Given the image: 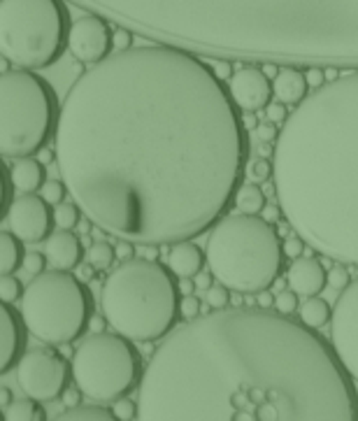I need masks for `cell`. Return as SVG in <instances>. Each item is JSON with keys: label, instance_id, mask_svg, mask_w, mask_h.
<instances>
[{"label": "cell", "instance_id": "obj_13", "mask_svg": "<svg viewBox=\"0 0 358 421\" xmlns=\"http://www.w3.org/2000/svg\"><path fill=\"white\" fill-rule=\"evenodd\" d=\"M5 222L10 226V231L21 237L26 244L33 242H44L51 235L54 228V209L51 203H47L38 194H21L14 198L12 207L7 209Z\"/></svg>", "mask_w": 358, "mask_h": 421}, {"label": "cell", "instance_id": "obj_16", "mask_svg": "<svg viewBox=\"0 0 358 421\" xmlns=\"http://www.w3.org/2000/svg\"><path fill=\"white\" fill-rule=\"evenodd\" d=\"M287 279H289V289L296 291L298 296L312 298L319 296L326 289L328 272L314 256H300V259H293V263L289 265Z\"/></svg>", "mask_w": 358, "mask_h": 421}, {"label": "cell", "instance_id": "obj_55", "mask_svg": "<svg viewBox=\"0 0 358 421\" xmlns=\"http://www.w3.org/2000/svg\"><path fill=\"white\" fill-rule=\"evenodd\" d=\"M96 272H98V270L89 263V265H84V268H79V277H81V279H91V277H96Z\"/></svg>", "mask_w": 358, "mask_h": 421}, {"label": "cell", "instance_id": "obj_14", "mask_svg": "<svg viewBox=\"0 0 358 421\" xmlns=\"http://www.w3.org/2000/svg\"><path fill=\"white\" fill-rule=\"evenodd\" d=\"M228 89H231V96L242 112H261L263 107L270 105L274 96L270 77L265 75L263 68L256 66L237 68L228 81Z\"/></svg>", "mask_w": 358, "mask_h": 421}, {"label": "cell", "instance_id": "obj_41", "mask_svg": "<svg viewBox=\"0 0 358 421\" xmlns=\"http://www.w3.org/2000/svg\"><path fill=\"white\" fill-rule=\"evenodd\" d=\"M307 84H309V89H321L328 81V77H326V70L321 68V66H312V68H307Z\"/></svg>", "mask_w": 358, "mask_h": 421}, {"label": "cell", "instance_id": "obj_46", "mask_svg": "<svg viewBox=\"0 0 358 421\" xmlns=\"http://www.w3.org/2000/svg\"><path fill=\"white\" fill-rule=\"evenodd\" d=\"M107 324H109V322H107L105 314H103V317H96V314H94V317H91L89 331H91V333H103L105 328H107Z\"/></svg>", "mask_w": 358, "mask_h": 421}, {"label": "cell", "instance_id": "obj_34", "mask_svg": "<svg viewBox=\"0 0 358 421\" xmlns=\"http://www.w3.org/2000/svg\"><path fill=\"white\" fill-rule=\"evenodd\" d=\"M249 177L254 179V182H268L272 175H274V166H272V161H268V159H256V161H252L249 163Z\"/></svg>", "mask_w": 358, "mask_h": 421}, {"label": "cell", "instance_id": "obj_5", "mask_svg": "<svg viewBox=\"0 0 358 421\" xmlns=\"http://www.w3.org/2000/svg\"><path fill=\"white\" fill-rule=\"evenodd\" d=\"M287 252L277 226L263 214H226L207 237V265L237 294H261L282 277Z\"/></svg>", "mask_w": 358, "mask_h": 421}, {"label": "cell", "instance_id": "obj_48", "mask_svg": "<svg viewBox=\"0 0 358 421\" xmlns=\"http://www.w3.org/2000/svg\"><path fill=\"white\" fill-rule=\"evenodd\" d=\"M265 219H268V222H277V219H279V214H282V207L279 205H265V209H263V212H261Z\"/></svg>", "mask_w": 358, "mask_h": 421}, {"label": "cell", "instance_id": "obj_31", "mask_svg": "<svg viewBox=\"0 0 358 421\" xmlns=\"http://www.w3.org/2000/svg\"><path fill=\"white\" fill-rule=\"evenodd\" d=\"M112 410H114L116 419H121V421H133V419H137V412H140L137 402H133L128 396L112 400Z\"/></svg>", "mask_w": 358, "mask_h": 421}, {"label": "cell", "instance_id": "obj_37", "mask_svg": "<svg viewBox=\"0 0 358 421\" xmlns=\"http://www.w3.org/2000/svg\"><path fill=\"white\" fill-rule=\"evenodd\" d=\"M203 312V305H200V300L191 294V296H182V317L187 319H196Z\"/></svg>", "mask_w": 358, "mask_h": 421}, {"label": "cell", "instance_id": "obj_2", "mask_svg": "<svg viewBox=\"0 0 358 421\" xmlns=\"http://www.w3.org/2000/svg\"><path fill=\"white\" fill-rule=\"evenodd\" d=\"M142 421H358L333 342L272 307H222L159 345L137 387Z\"/></svg>", "mask_w": 358, "mask_h": 421}, {"label": "cell", "instance_id": "obj_26", "mask_svg": "<svg viewBox=\"0 0 358 421\" xmlns=\"http://www.w3.org/2000/svg\"><path fill=\"white\" fill-rule=\"evenodd\" d=\"M116 259H119V256H116V247H112L107 240H96L94 244L89 247V252H86V261L94 265L98 272L109 270L114 265Z\"/></svg>", "mask_w": 358, "mask_h": 421}, {"label": "cell", "instance_id": "obj_58", "mask_svg": "<svg viewBox=\"0 0 358 421\" xmlns=\"http://www.w3.org/2000/svg\"><path fill=\"white\" fill-rule=\"evenodd\" d=\"M61 354H66V356H72L75 352L70 350V345H61Z\"/></svg>", "mask_w": 358, "mask_h": 421}, {"label": "cell", "instance_id": "obj_19", "mask_svg": "<svg viewBox=\"0 0 358 421\" xmlns=\"http://www.w3.org/2000/svg\"><path fill=\"white\" fill-rule=\"evenodd\" d=\"M274 98L284 105H298L302 98L309 94L307 75L296 66H284L279 75L272 79Z\"/></svg>", "mask_w": 358, "mask_h": 421}, {"label": "cell", "instance_id": "obj_29", "mask_svg": "<svg viewBox=\"0 0 358 421\" xmlns=\"http://www.w3.org/2000/svg\"><path fill=\"white\" fill-rule=\"evenodd\" d=\"M228 300H231V289H228L226 284H222V282L212 284L207 289V294H205V303L212 309L228 307Z\"/></svg>", "mask_w": 358, "mask_h": 421}, {"label": "cell", "instance_id": "obj_25", "mask_svg": "<svg viewBox=\"0 0 358 421\" xmlns=\"http://www.w3.org/2000/svg\"><path fill=\"white\" fill-rule=\"evenodd\" d=\"M112 419H116L114 410L112 407L107 410L103 405H77L56 417V421H112Z\"/></svg>", "mask_w": 358, "mask_h": 421}, {"label": "cell", "instance_id": "obj_22", "mask_svg": "<svg viewBox=\"0 0 358 421\" xmlns=\"http://www.w3.org/2000/svg\"><path fill=\"white\" fill-rule=\"evenodd\" d=\"M5 421H44L47 419V410L42 407V400H35L26 396L21 400H12L10 405L3 407Z\"/></svg>", "mask_w": 358, "mask_h": 421}, {"label": "cell", "instance_id": "obj_10", "mask_svg": "<svg viewBox=\"0 0 358 421\" xmlns=\"http://www.w3.org/2000/svg\"><path fill=\"white\" fill-rule=\"evenodd\" d=\"M72 377V363L59 350H31L16 363V384L35 400H56L68 389Z\"/></svg>", "mask_w": 358, "mask_h": 421}, {"label": "cell", "instance_id": "obj_8", "mask_svg": "<svg viewBox=\"0 0 358 421\" xmlns=\"http://www.w3.org/2000/svg\"><path fill=\"white\" fill-rule=\"evenodd\" d=\"M21 317L29 333L40 342L72 345L89 331L94 317V294L79 274L44 270L33 274L21 296Z\"/></svg>", "mask_w": 358, "mask_h": 421}, {"label": "cell", "instance_id": "obj_35", "mask_svg": "<svg viewBox=\"0 0 358 421\" xmlns=\"http://www.w3.org/2000/svg\"><path fill=\"white\" fill-rule=\"evenodd\" d=\"M274 309H279L284 314H293L298 309V294L293 289H284L274 296Z\"/></svg>", "mask_w": 358, "mask_h": 421}, {"label": "cell", "instance_id": "obj_57", "mask_svg": "<svg viewBox=\"0 0 358 421\" xmlns=\"http://www.w3.org/2000/svg\"><path fill=\"white\" fill-rule=\"evenodd\" d=\"M274 289H277V291H284V287H289V279H277V282H274V284H272Z\"/></svg>", "mask_w": 358, "mask_h": 421}, {"label": "cell", "instance_id": "obj_28", "mask_svg": "<svg viewBox=\"0 0 358 421\" xmlns=\"http://www.w3.org/2000/svg\"><path fill=\"white\" fill-rule=\"evenodd\" d=\"M24 287L21 282L14 277V274H5V277H0V298H3V303H12L14 300H19L24 296Z\"/></svg>", "mask_w": 358, "mask_h": 421}, {"label": "cell", "instance_id": "obj_18", "mask_svg": "<svg viewBox=\"0 0 358 421\" xmlns=\"http://www.w3.org/2000/svg\"><path fill=\"white\" fill-rule=\"evenodd\" d=\"M165 261H168V265L177 277H196L198 272H203L205 252L191 240L177 242L170 244V249L165 252Z\"/></svg>", "mask_w": 358, "mask_h": 421}, {"label": "cell", "instance_id": "obj_12", "mask_svg": "<svg viewBox=\"0 0 358 421\" xmlns=\"http://www.w3.org/2000/svg\"><path fill=\"white\" fill-rule=\"evenodd\" d=\"M68 51L84 66H96L114 51V31L100 14H84L72 21Z\"/></svg>", "mask_w": 358, "mask_h": 421}, {"label": "cell", "instance_id": "obj_47", "mask_svg": "<svg viewBox=\"0 0 358 421\" xmlns=\"http://www.w3.org/2000/svg\"><path fill=\"white\" fill-rule=\"evenodd\" d=\"M196 289L198 287H196L194 277H179V291H182V296H191Z\"/></svg>", "mask_w": 358, "mask_h": 421}, {"label": "cell", "instance_id": "obj_45", "mask_svg": "<svg viewBox=\"0 0 358 421\" xmlns=\"http://www.w3.org/2000/svg\"><path fill=\"white\" fill-rule=\"evenodd\" d=\"M214 70H217V75L219 77H233V66H231V61H226V59H219L217 63H214Z\"/></svg>", "mask_w": 358, "mask_h": 421}, {"label": "cell", "instance_id": "obj_15", "mask_svg": "<svg viewBox=\"0 0 358 421\" xmlns=\"http://www.w3.org/2000/svg\"><path fill=\"white\" fill-rule=\"evenodd\" d=\"M3 345H0V375H7L21 361L29 326H26L21 312L12 303H3Z\"/></svg>", "mask_w": 358, "mask_h": 421}, {"label": "cell", "instance_id": "obj_21", "mask_svg": "<svg viewBox=\"0 0 358 421\" xmlns=\"http://www.w3.org/2000/svg\"><path fill=\"white\" fill-rule=\"evenodd\" d=\"M24 240L16 237L12 231L0 233V277L5 274H14L19 268H24L26 252H24Z\"/></svg>", "mask_w": 358, "mask_h": 421}, {"label": "cell", "instance_id": "obj_4", "mask_svg": "<svg viewBox=\"0 0 358 421\" xmlns=\"http://www.w3.org/2000/svg\"><path fill=\"white\" fill-rule=\"evenodd\" d=\"M100 307L112 331L133 342H156L170 335L182 317L179 277L159 259H128L107 274Z\"/></svg>", "mask_w": 358, "mask_h": 421}, {"label": "cell", "instance_id": "obj_20", "mask_svg": "<svg viewBox=\"0 0 358 421\" xmlns=\"http://www.w3.org/2000/svg\"><path fill=\"white\" fill-rule=\"evenodd\" d=\"M10 168L14 187L19 194H38V189H42L44 182H47V166L35 157L16 159Z\"/></svg>", "mask_w": 358, "mask_h": 421}, {"label": "cell", "instance_id": "obj_17", "mask_svg": "<svg viewBox=\"0 0 358 421\" xmlns=\"http://www.w3.org/2000/svg\"><path fill=\"white\" fill-rule=\"evenodd\" d=\"M44 254L47 261L51 263V268L56 270H75L79 268L81 259H84V242L79 237L61 228L59 233H51L44 242Z\"/></svg>", "mask_w": 358, "mask_h": 421}, {"label": "cell", "instance_id": "obj_50", "mask_svg": "<svg viewBox=\"0 0 358 421\" xmlns=\"http://www.w3.org/2000/svg\"><path fill=\"white\" fill-rule=\"evenodd\" d=\"M242 122L247 126V131H256V128H259V119H256V112H242Z\"/></svg>", "mask_w": 358, "mask_h": 421}, {"label": "cell", "instance_id": "obj_42", "mask_svg": "<svg viewBox=\"0 0 358 421\" xmlns=\"http://www.w3.org/2000/svg\"><path fill=\"white\" fill-rule=\"evenodd\" d=\"M289 119V109H287V105L284 103H270L268 105V122H272V124H284Z\"/></svg>", "mask_w": 358, "mask_h": 421}, {"label": "cell", "instance_id": "obj_9", "mask_svg": "<svg viewBox=\"0 0 358 421\" xmlns=\"http://www.w3.org/2000/svg\"><path fill=\"white\" fill-rule=\"evenodd\" d=\"M72 380L84 396L112 402L140 387L144 377L142 354L121 333H91L70 356Z\"/></svg>", "mask_w": 358, "mask_h": 421}, {"label": "cell", "instance_id": "obj_23", "mask_svg": "<svg viewBox=\"0 0 358 421\" xmlns=\"http://www.w3.org/2000/svg\"><path fill=\"white\" fill-rule=\"evenodd\" d=\"M265 205H268V194H265L256 182H247V184H242L235 196V207L244 214H261Z\"/></svg>", "mask_w": 358, "mask_h": 421}, {"label": "cell", "instance_id": "obj_51", "mask_svg": "<svg viewBox=\"0 0 358 421\" xmlns=\"http://www.w3.org/2000/svg\"><path fill=\"white\" fill-rule=\"evenodd\" d=\"M212 279H214V277H209V274L198 272V274H196V287H198V289H209V287H212Z\"/></svg>", "mask_w": 358, "mask_h": 421}, {"label": "cell", "instance_id": "obj_44", "mask_svg": "<svg viewBox=\"0 0 358 421\" xmlns=\"http://www.w3.org/2000/svg\"><path fill=\"white\" fill-rule=\"evenodd\" d=\"M135 242H128V240H121L116 244V256L121 261H128V259H135Z\"/></svg>", "mask_w": 358, "mask_h": 421}, {"label": "cell", "instance_id": "obj_1", "mask_svg": "<svg viewBox=\"0 0 358 421\" xmlns=\"http://www.w3.org/2000/svg\"><path fill=\"white\" fill-rule=\"evenodd\" d=\"M249 159L242 109L200 54L112 51L63 98L56 163L98 231L135 244L205 235L235 205Z\"/></svg>", "mask_w": 358, "mask_h": 421}, {"label": "cell", "instance_id": "obj_6", "mask_svg": "<svg viewBox=\"0 0 358 421\" xmlns=\"http://www.w3.org/2000/svg\"><path fill=\"white\" fill-rule=\"evenodd\" d=\"M61 109L38 70L14 68L0 75V154L5 161L38 157L47 147Z\"/></svg>", "mask_w": 358, "mask_h": 421}, {"label": "cell", "instance_id": "obj_56", "mask_svg": "<svg viewBox=\"0 0 358 421\" xmlns=\"http://www.w3.org/2000/svg\"><path fill=\"white\" fill-rule=\"evenodd\" d=\"M326 77H328V81H330V79H335V77H339L337 68H333V66H330V68H326Z\"/></svg>", "mask_w": 358, "mask_h": 421}, {"label": "cell", "instance_id": "obj_24", "mask_svg": "<svg viewBox=\"0 0 358 421\" xmlns=\"http://www.w3.org/2000/svg\"><path fill=\"white\" fill-rule=\"evenodd\" d=\"M330 319H333V307L328 300L312 296L305 300V305L300 307V322L312 328H324Z\"/></svg>", "mask_w": 358, "mask_h": 421}, {"label": "cell", "instance_id": "obj_40", "mask_svg": "<svg viewBox=\"0 0 358 421\" xmlns=\"http://www.w3.org/2000/svg\"><path fill=\"white\" fill-rule=\"evenodd\" d=\"M133 47V31L131 29H116L114 31V51H124Z\"/></svg>", "mask_w": 358, "mask_h": 421}, {"label": "cell", "instance_id": "obj_32", "mask_svg": "<svg viewBox=\"0 0 358 421\" xmlns=\"http://www.w3.org/2000/svg\"><path fill=\"white\" fill-rule=\"evenodd\" d=\"M328 284L335 291H344L352 284V277H349V270L344 263H333V268L328 270Z\"/></svg>", "mask_w": 358, "mask_h": 421}, {"label": "cell", "instance_id": "obj_39", "mask_svg": "<svg viewBox=\"0 0 358 421\" xmlns=\"http://www.w3.org/2000/svg\"><path fill=\"white\" fill-rule=\"evenodd\" d=\"M81 396H84V391H81V389L77 387V384H75V387H68L66 391L61 393L63 407H66V410H72V407L81 405Z\"/></svg>", "mask_w": 358, "mask_h": 421}, {"label": "cell", "instance_id": "obj_11", "mask_svg": "<svg viewBox=\"0 0 358 421\" xmlns=\"http://www.w3.org/2000/svg\"><path fill=\"white\" fill-rule=\"evenodd\" d=\"M330 342L358 384V277L337 298L330 319Z\"/></svg>", "mask_w": 358, "mask_h": 421}, {"label": "cell", "instance_id": "obj_53", "mask_svg": "<svg viewBox=\"0 0 358 421\" xmlns=\"http://www.w3.org/2000/svg\"><path fill=\"white\" fill-rule=\"evenodd\" d=\"M12 402V391L7 387H0V410L7 407Z\"/></svg>", "mask_w": 358, "mask_h": 421}, {"label": "cell", "instance_id": "obj_38", "mask_svg": "<svg viewBox=\"0 0 358 421\" xmlns=\"http://www.w3.org/2000/svg\"><path fill=\"white\" fill-rule=\"evenodd\" d=\"M305 240H302L300 235H291V237H287L284 240V252H287V256L289 259H300V254H302V249H305Z\"/></svg>", "mask_w": 358, "mask_h": 421}, {"label": "cell", "instance_id": "obj_7", "mask_svg": "<svg viewBox=\"0 0 358 421\" xmlns=\"http://www.w3.org/2000/svg\"><path fill=\"white\" fill-rule=\"evenodd\" d=\"M66 0H0V54L16 68L54 66L70 40Z\"/></svg>", "mask_w": 358, "mask_h": 421}, {"label": "cell", "instance_id": "obj_30", "mask_svg": "<svg viewBox=\"0 0 358 421\" xmlns=\"http://www.w3.org/2000/svg\"><path fill=\"white\" fill-rule=\"evenodd\" d=\"M0 172H3V217L7 214V209L12 207V203H14V191H16V187H14V179H12V168H10V163H3L0 166Z\"/></svg>", "mask_w": 358, "mask_h": 421}, {"label": "cell", "instance_id": "obj_54", "mask_svg": "<svg viewBox=\"0 0 358 421\" xmlns=\"http://www.w3.org/2000/svg\"><path fill=\"white\" fill-rule=\"evenodd\" d=\"M261 68H263V72H265V75H268V77H272V79L277 77V75H279V70H282V68L277 66V63H265V66H261Z\"/></svg>", "mask_w": 358, "mask_h": 421}, {"label": "cell", "instance_id": "obj_52", "mask_svg": "<svg viewBox=\"0 0 358 421\" xmlns=\"http://www.w3.org/2000/svg\"><path fill=\"white\" fill-rule=\"evenodd\" d=\"M38 159H40V161L44 163V166H49L51 161H56V152H51V149H47V147H44V149H40Z\"/></svg>", "mask_w": 358, "mask_h": 421}, {"label": "cell", "instance_id": "obj_33", "mask_svg": "<svg viewBox=\"0 0 358 421\" xmlns=\"http://www.w3.org/2000/svg\"><path fill=\"white\" fill-rule=\"evenodd\" d=\"M66 182H59V179H51V182H44V187H42V198L47 200V203L51 205H59L63 203V198H66Z\"/></svg>", "mask_w": 358, "mask_h": 421}, {"label": "cell", "instance_id": "obj_27", "mask_svg": "<svg viewBox=\"0 0 358 421\" xmlns=\"http://www.w3.org/2000/svg\"><path fill=\"white\" fill-rule=\"evenodd\" d=\"M54 222H56L59 228L72 231V228H77L81 222V207L75 200H72V203H59L56 209H54Z\"/></svg>", "mask_w": 358, "mask_h": 421}, {"label": "cell", "instance_id": "obj_3", "mask_svg": "<svg viewBox=\"0 0 358 421\" xmlns=\"http://www.w3.org/2000/svg\"><path fill=\"white\" fill-rule=\"evenodd\" d=\"M272 166L293 233L330 261L358 265V68L291 109Z\"/></svg>", "mask_w": 358, "mask_h": 421}, {"label": "cell", "instance_id": "obj_36", "mask_svg": "<svg viewBox=\"0 0 358 421\" xmlns=\"http://www.w3.org/2000/svg\"><path fill=\"white\" fill-rule=\"evenodd\" d=\"M47 254H40V252H31L26 254V261H24V268L29 270L31 274H40L44 272V265H47Z\"/></svg>", "mask_w": 358, "mask_h": 421}, {"label": "cell", "instance_id": "obj_49", "mask_svg": "<svg viewBox=\"0 0 358 421\" xmlns=\"http://www.w3.org/2000/svg\"><path fill=\"white\" fill-rule=\"evenodd\" d=\"M256 303H259V307H274V296L265 289L259 294V298H256Z\"/></svg>", "mask_w": 358, "mask_h": 421}, {"label": "cell", "instance_id": "obj_43", "mask_svg": "<svg viewBox=\"0 0 358 421\" xmlns=\"http://www.w3.org/2000/svg\"><path fill=\"white\" fill-rule=\"evenodd\" d=\"M256 135H259V140L261 142H272V140H277L279 137V131H277V124H259V128H256Z\"/></svg>", "mask_w": 358, "mask_h": 421}]
</instances>
